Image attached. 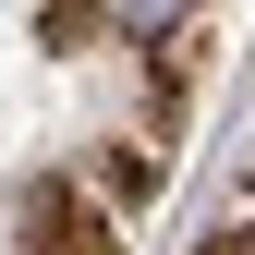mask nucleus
Wrapping results in <instances>:
<instances>
[{"instance_id": "nucleus-1", "label": "nucleus", "mask_w": 255, "mask_h": 255, "mask_svg": "<svg viewBox=\"0 0 255 255\" xmlns=\"http://www.w3.org/2000/svg\"><path fill=\"white\" fill-rule=\"evenodd\" d=\"M85 12H110L134 49H195V12H207V0H85Z\"/></svg>"}]
</instances>
